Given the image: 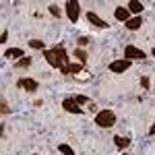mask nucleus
Wrapping results in <instances>:
<instances>
[{"label": "nucleus", "mask_w": 155, "mask_h": 155, "mask_svg": "<svg viewBox=\"0 0 155 155\" xmlns=\"http://www.w3.org/2000/svg\"><path fill=\"white\" fill-rule=\"evenodd\" d=\"M44 56H46V60H48L54 68L64 71L68 66V56H66V50L62 48V46H58V48H54V50H46Z\"/></svg>", "instance_id": "nucleus-1"}, {"label": "nucleus", "mask_w": 155, "mask_h": 155, "mask_svg": "<svg viewBox=\"0 0 155 155\" xmlns=\"http://www.w3.org/2000/svg\"><path fill=\"white\" fill-rule=\"evenodd\" d=\"M95 122H97V126H101V128H110L116 122V114L112 110H104V112H99L95 116Z\"/></svg>", "instance_id": "nucleus-2"}, {"label": "nucleus", "mask_w": 155, "mask_h": 155, "mask_svg": "<svg viewBox=\"0 0 155 155\" xmlns=\"http://www.w3.org/2000/svg\"><path fill=\"white\" fill-rule=\"evenodd\" d=\"M79 11H81V6H79V2H77V0L66 2V15H68V19H71L72 23H77V21H79Z\"/></svg>", "instance_id": "nucleus-3"}, {"label": "nucleus", "mask_w": 155, "mask_h": 155, "mask_svg": "<svg viewBox=\"0 0 155 155\" xmlns=\"http://www.w3.org/2000/svg\"><path fill=\"white\" fill-rule=\"evenodd\" d=\"M124 56H126V60H143L145 52L139 50V48H134V46H126V48H124Z\"/></svg>", "instance_id": "nucleus-4"}, {"label": "nucleus", "mask_w": 155, "mask_h": 155, "mask_svg": "<svg viewBox=\"0 0 155 155\" xmlns=\"http://www.w3.org/2000/svg\"><path fill=\"white\" fill-rule=\"evenodd\" d=\"M62 107H64L66 112H72V114H83V110H81V106L77 104V99H74V97L64 99V101H62Z\"/></svg>", "instance_id": "nucleus-5"}, {"label": "nucleus", "mask_w": 155, "mask_h": 155, "mask_svg": "<svg viewBox=\"0 0 155 155\" xmlns=\"http://www.w3.org/2000/svg\"><path fill=\"white\" fill-rule=\"evenodd\" d=\"M128 66H130V60H114L110 64V71L112 72H124V71H128Z\"/></svg>", "instance_id": "nucleus-6"}, {"label": "nucleus", "mask_w": 155, "mask_h": 155, "mask_svg": "<svg viewBox=\"0 0 155 155\" xmlns=\"http://www.w3.org/2000/svg\"><path fill=\"white\" fill-rule=\"evenodd\" d=\"M17 85H19L21 89H25V91H31V93L37 89V81H33V79H21Z\"/></svg>", "instance_id": "nucleus-7"}, {"label": "nucleus", "mask_w": 155, "mask_h": 155, "mask_svg": "<svg viewBox=\"0 0 155 155\" xmlns=\"http://www.w3.org/2000/svg\"><path fill=\"white\" fill-rule=\"evenodd\" d=\"M87 21H89V23H93L95 27H101V29H104V27H107V23L104 21V19H99L95 12H87Z\"/></svg>", "instance_id": "nucleus-8"}, {"label": "nucleus", "mask_w": 155, "mask_h": 155, "mask_svg": "<svg viewBox=\"0 0 155 155\" xmlns=\"http://www.w3.org/2000/svg\"><path fill=\"white\" fill-rule=\"evenodd\" d=\"M141 25H143V19H141V17H132V19H128V21H126V29H130V31H137Z\"/></svg>", "instance_id": "nucleus-9"}, {"label": "nucleus", "mask_w": 155, "mask_h": 155, "mask_svg": "<svg viewBox=\"0 0 155 155\" xmlns=\"http://www.w3.org/2000/svg\"><path fill=\"white\" fill-rule=\"evenodd\" d=\"M114 17H116L118 21H128V19H130V11H128V8H122V6H120V8H116Z\"/></svg>", "instance_id": "nucleus-10"}, {"label": "nucleus", "mask_w": 155, "mask_h": 155, "mask_svg": "<svg viewBox=\"0 0 155 155\" xmlns=\"http://www.w3.org/2000/svg\"><path fill=\"white\" fill-rule=\"evenodd\" d=\"M62 72H64V74H72V77H77L79 72H83V66H81V64H68Z\"/></svg>", "instance_id": "nucleus-11"}, {"label": "nucleus", "mask_w": 155, "mask_h": 155, "mask_svg": "<svg viewBox=\"0 0 155 155\" xmlns=\"http://www.w3.org/2000/svg\"><path fill=\"white\" fill-rule=\"evenodd\" d=\"M4 56L17 60V58H21V56H25V54H23V50H19V48H8L6 52H4Z\"/></svg>", "instance_id": "nucleus-12"}, {"label": "nucleus", "mask_w": 155, "mask_h": 155, "mask_svg": "<svg viewBox=\"0 0 155 155\" xmlns=\"http://www.w3.org/2000/svg\"><path fill=\"white\" fill-rule=\"evenodd\" d=\"M114 143H116V147L124 149V147L130 145V139H126V137H114Z\"/></svg>", "instance_id": "nucleus-13"}, {"label": "nucleus", "mask_w": 155, "mask_h": 155, "mask_svg": "<svg viewBox=\"0 0 155 155\" xmlns=\"http://www.w3.org/2000/svg\"><path fill=\"white\" fill-rule=\"evenodd\" d=\"M128 11L130 12H141L143 11V4H141L139 0H132V2H128Z\"/></svg>", "instance_id": "nucleus-14"}, {"label": "nucleus", "mask_w": 155, "mask_h": 155, "mask_svg": "<svg viewBox=\"0 0 155 155\" xmlns=\"http://www.w3.org/2000/svg\"><path fill=\"white\" fill-rule=\"evenodd\" d=\"M58 151H60L62 155H74V151H72V147H71V145H66V143L58 145Z\"/></svg>", "instance_id": "nucleus-15"}, {"label": "nucleus", "mask_w": 155, "mask_h": 155, "mask_svg": "<svg viewBox=\"0 0 155 155\" xmlns=\"http://www.w3.org/2000/svg\"><path fill=\"white\" fill-rule=\"evenodd\" d=\"M74 56H77V58H79V62H85V60H87V52H85V50H77V52H74Z\"/></svg>", "instance_id": "nucleus-16"}, {"label": "nucleus", "mask_w": 155, "mask_h": 155, "mask_svg": "<svg viewBox=\"0 0 155 155\" xmlns=\"http://www.w3.org/2000/svg\"><path fill=\"white\" fill-rule=\"evenodd\" d=\"M31 64V58H21L17 62V68H23V66H29Z\"/></svg>", "instance_id": "nucleus-17"}, {"label": "nucleus", "mask_w": 155, "mask_h": 155, "mask_svg": "<svg viewBox=\"0 0 155 155\" xmlns=\"http://www.w3.org/2000/svg\"><path fill=\"white\" fill-rule=\"evenodd\" d=\"M29 46H31V48H35V50H41V48H44V41H37V39H31V41H29Z\"/></svg>", "instance_id": "nucleus-18"}, {"label": "nucleus", "mask_w": 155, "mask_h": 155, "mask_svg": "<svg viewBox=\"0 0 155 155\" xmlns=\"http://www.w3.org/2000/svg\"><path fill=\"white\" fill-rule=\"evenodd\" d=\"M50 12H52V15H54L56 19L60 17V11H58V6H56V4H52V6H50Z\"/></svg>", "instance_id": "nucleus-19"}, {"label": "nucleus", "mask_w": 155, "mask_h": 155, "mask_svg": "<svg viewBox=\"0 0 155 155\" xmlns=\"http://www.w3.org/2000/svg\"><path fill=\"white\" fill-rule=\"evenodd\" d=\"M0 112H2V114H8V112H11V107H8V104H6V101H2V104H0Z\"/></svg>", "instance_id": "nucleus-20"}, {"label": "nucleus", "mask_w": 155, "mask_h": 155, "mask_svg": "<svg viewBox=\"0 0 155 155\" xmlns=\"http://www.w3.org/2000/svg\"><path fill=\"white\" fill-rule=\"evenodd\" d=\"M74 99H77V104H89V97H85V95H79Z\"/></svg>", "instance_id": "nucleus-21"}, {"label": "nucleus", "mask_w": 155, "mask_h": 155, "mask_svg": "<svg viewBox=\"0 0 155 155\" xmlns=\"http://www.w3.org/2000/svg\"><path fill=\"white\" fill-rule=\"evenodd\" d=\"M141 85H143L145 89H149V85H151V81H149V77H143V79H141Z\"/></svg>", "instance_id": "nucleus-22"}, {"label": "nucleus", "mask_w": 155, "mask_h": 155, "mask_svg": "<svg viewBox=\"0 0 155 155\" xmlns=\"http://www.w3.org/2000/svg\"><path fill=\"white\" fill-rule=\"evenodd\" d=\"M87 44H89V37H79V46H87Z\"/></svg>", "instance_id": "nucleus-23"}, {"label": "nucleus", "mask_w": 155, "mask_h": 155, "mask_svg": "<svg viewBox=\"0 0 155 155\" xmlns=\"http://www.w3.org/2000/svg\"><path fill=\"white\" fill-rule=\"evenodd\" d=\"M6 39H8V33L4 31V33H2V39H0V41H2V44H6Z\"/></svg>", "instance_id": "nucleus-24"}, {"label": "nucleus", "mask_w": 155, "mask_h": 155, "mask_svg": "<svg viewBox=\"0 0 155 155\" xmlns=\"http://www.w3.org/2000/svg\"><path fill=\"white\" fill-rule=\"evenodd\" d=\"M151 134H155V124H153V126H151Z\"/></svg>", "instance_id": "nucleus-25"}]
</instances>
